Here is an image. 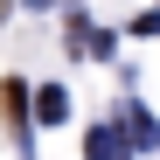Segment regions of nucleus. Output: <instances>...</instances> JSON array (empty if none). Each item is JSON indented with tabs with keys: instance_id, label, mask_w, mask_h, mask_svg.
I'll return each instance as SVG.
<instances>
[{
	"instance_id": "1",
	"label": "nucleus",
	"mask_w": 160,
	"mask_h": 160,
	"mask_svg": "<svg viewBox=\"0 0 160 160\" xmlns=\"http://www.w3.org/2000/svg\"><path fill=\"white\" fill-rule=\"evenodd\" d=\"M118 153H125V146H118V139H112V132H104V125H98L91 139H84V160H118Z\"/></svg>"
},
{
	"instance_id": "2",
	"label": "nucleus",
	"mask_w": 160,
	"mask_h": 160,
	"mask_svg": "<svg viewBox=\"0 0 160 160\" xmlns=\"http://www.w3.org/2000/svg\"><path fill=\"white\" fill-rule=\"evenodd\" d=\"M0 112L21 125V118H28V91H21V84H7V91H0Z\"/></svg>"
},
{
	"instance_id": "3",
	"label": "nucleus",
	"mask_w": 160,
	"mask_h": 160,
	"mask_svg": "<svg viewBox=\"0 0 160 160\" xmlns=\"http://www.w3.org/2000/svg\"><path fill=\"white\" fill-rule=\"evenodd\" d=\"M63 112H70V98H63V91H42V98H35V118H49V125H56Z\"/></svg>"
}]
</instances>
